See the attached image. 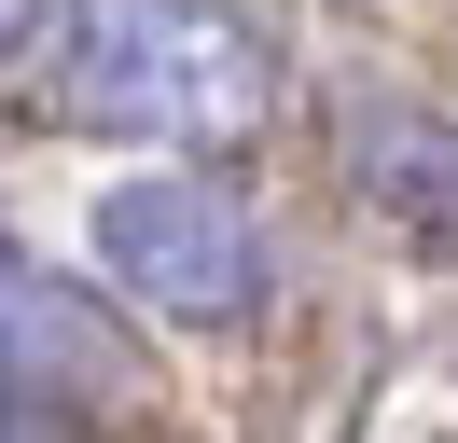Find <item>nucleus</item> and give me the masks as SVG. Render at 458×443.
Returning a JSON list of instances; mask_svg holds the SVG:
<instances>
[{
    "instance_id": "1",
    "label": "nucleus",
    "mask_w": 458,
    "mask_h": 443,
    "mask_svg": "<svg viewBox=\"0 0 458 443\" xmlns=\"http://www.w3.org/2000/svg\"><path fill=\"white\" fill-rule=\"evenodd\" d=\"M264 97H278V55L223 0H56L42 28V111L84 138L223 153L264 125Z\"/></svg>"
},
{
    "instance_id": "2",
    "label": "nucleus",
    "mask_w": 458,
    "mask_h": 443,
    "mask_svg": "<svg viewBox=\"0 0 458 443\" xmlns=\"http://www.w3.org/2000/svg\"><path fill=\"white\" fill-rule=\"evenodd\" d=\"M98 277H112L140 319L167 332H236L264 305V222L236 180H208V166H140V180L98 194Z\"/></svg>"
},
{
    "instance_id": "3",
    "label": "nucleus",
    "mask_w": 458,
    "mask_h": 443,
    "mask_svg": "<svg viewBox=\"0 0 458 443\" xmlns=\"http://www.w3.org/2000/svg\"><path fill=\"white\" fill-rule=\"evenodd\" d=\"M0 402H42V415L140 402V332H125L84 277H42L14 236H0Z\"/></svg>"
},
{
    "instance_id": "4",
    "label": "nucleus",
    "mask_w": 458,
    "mask_h": 443,
    "mask_svg": "<svg viewBox=\"0 0 458 443\" xmlns=\"http://www.w3.org/2000/svg\"><path fill=\"white\" fill-rule=\"evenodd\" d=\"M334 166H347V194H361L389 236H417V249L458 263V111L347 83L334 97Z\"/></svg>"
},
{
    "instance_id": "5",
    "label": "nucleus",
    "mask_w": 458,
    "mask_h": 443,
    "mask_svg": "<svg viewBox=\"0 0 458 443\" xmlns=\"http://www.w3.org/2000/svg\"><path fill=\"white\" fill-rule=\"evenodd\" d=\"M0 443H70V430H56L42 402H0Z\"/></svg>"
},
{
    "instance_id": "6",
    "label": "nucleus",
    "mask_w": 458,
    "mask_h": 443,
    "mask_svg": "<svg viewBox=\"0 0 458 443\" xmlns=\"http://www.w3.org/2000/svg\"><path fill=\"white\" fill-rule=\"evenodd\" d=\"M29 28H42V0H0V55H29Z\"/></svg>"
}]
</instances>
